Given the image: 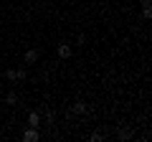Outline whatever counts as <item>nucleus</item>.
I'll list each match as a JSON object with an SVG mask.
<instances>
[{
  "label": "nucleus",
  "instance_id": "nucleus-2",
  "mask_svg": "<svg viewBox=\"0 0 152 142\" xmlns=\"http://www.w3.org/2000/svg\"><path fill=\"white\" fill-rule=\"evenodd\" d=\"M23 140H26V142H36V140H38V127L26 130V132H23Z\"/></svg>",
  "mask_w": 152,
  "mask_h": 142
},
{
  "label": "nucleus",
  "instance_id": "nucleus-3",
  "mask_svg": "<svg viewBox=\"0 0 152 142\" xmlns=\"http://www.w3.org/2000/svg\"><path fill=\"white\" fill-rule=\"evenodd\" d=\"M58 56H61V59H69V56H71V46L69 43H61L58 46Z\"/></svg>",
  "mask_w": 152,
  "mask_h": 142
},
{
  "label": "nucleus",
  "instance_id": "nucleus-7",
  "mask_svg": "<svg viewBox=\"0 0 152 142\" xmlns=\"http://www.w3.org/2000/svg\"><path fill=\"white\" fill-rule=\"evenodd\" d=\"M142 15H145V18H152V8H150V3H145V10H142Z\"/></svg>",
  "mask_w": 152,
  "mask_h": 142
},
{
  "label": "nucleus",
  "instance_id": "nucleus-1",
  "mask_svg": "<svg viewBox=\"0 0 152 142\" xmlns=\"http://www.w3.org/2000/svg\"><path fill=\"white\" fill-rule=\"evenodd\" d=\"M8 79H10V81H23V79H26V71L23 69H10L8 71Z\"/></svg>",
  "mask_w": 152,
  "mask_h": 142
},
{
  "label": "nucleus",
  "instance_id": "nucleus-8",
  "mask_svg": "<svg viewBox=\"0 0 152 142\" xmlns=\"http://www.w3.org/2000/svg\"><path fill=\"white\" fill-rule=\"evenodd\" d=\"M142 3H150V0H142Z\"/></svg>",
  "mask_w": 152,
  "mask_h": 142
},
{
  "label": "nucleus",
  "instance_id": "nucleus-4",
  "mask_svg": "<svg viewBox=\"0 0 152 142\" xmlns=\"http://www.w3.org/2000/svg\"><path fill=\"white\" fill-rule=\"evenodd\" d=\"M28 122H31V127H38L41 124V117H38L36 112H31V114H28Z\"/></svg>",
  "mask_w": 152,
  "mask_h": 142
},
{
  "label": "nucleus",
  "instance_id": "nucleus-6",
  "mask_svg": "<svg viewBox=\"0 0 152 142\" xmlns=\"http://www.w3.org/2000/svg\"><path fill=\"white\" fill-rule=\"evenodd\" d=\"M84 109H86V107H84L81 102H79V104H74V114H84Z\"/></svg>",
  "mask_w": 152,
  "mask_h": 142
},
{
  "label": "nucleus",
  "instance_id": "nucleus-5",
  "mask_svg": "<svg viewBox=\"0 0 152 142\" xmlns=\"http://www.w3.org/2000/svg\"><path fill=\"white\" fill-rule=\"evenodd\" d=\"M36 59H38V51H28V53H26V61H28V64H33Z\"/></svg>",
  "mask_w": 152,
  "mask_h": 142
}]
</instances>
